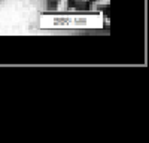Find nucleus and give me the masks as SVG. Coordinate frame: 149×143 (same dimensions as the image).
Returning a JSON list of instances; mask_svg holds the SVG:
<instances>
[{
    "mask_svg": "<svg viewBox=\"0 0 149 143\" xmlns=\"http://www.w3.org/2000/svg\"><path fill=\"white\" fill-rule=\"evenodd\" d=\"M98 6H103V8L109 6V0H95L93 3V9H97Z\"/></svg>",
    "mask_w": 149,
    "mask_h": 143,
    "instance_id": "2",
    "label": "nucleus"
},
{
    "mask_svg": "<svg viewBox=\"0 0 149 143\" xmlns=\"http://www.w3.org/2000/svg\"><path fill=\"white\" fill-rule=\"evenodd\" d=\"M51 3H52V6H54L55 10L64 12V10H67L69 6H70V0H51Z\"/></svg>",
    "mask_w": 149,
    "mask_h": 143,
    "instance_id": "1",
    "label": "nucleus"
},
{
    "mask_svg": "<svg viewBox=\"0 0 149 143\" xmlns=\"http://www.w3.org/2000/svg\"><path fill=\"white\" fill-rule=\"evenodd\" d=\"M0 2H3V0H0Z\"/></svg>",
    "mask_w": 149,
    "mask_h": 143,
    "instance_id": "3",
    "label": "nucleus"
}]
</instances>
